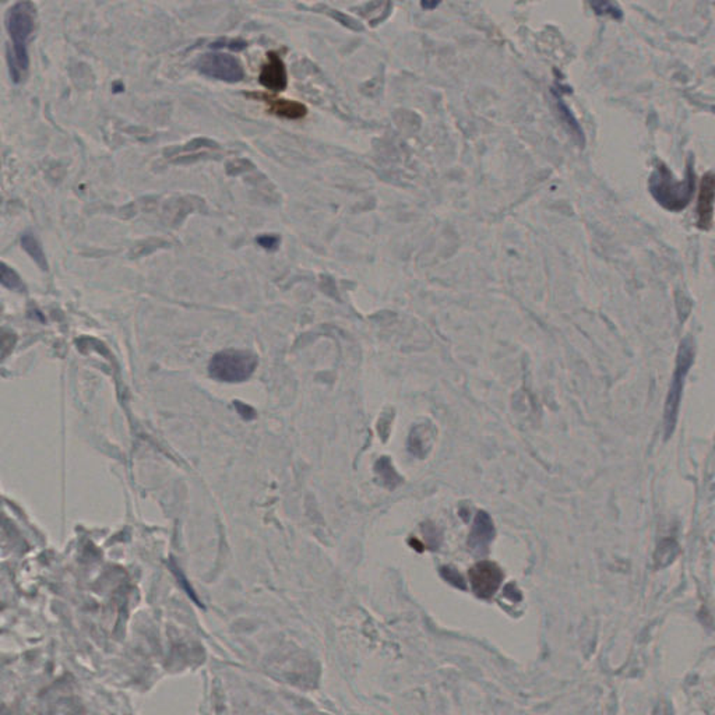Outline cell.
<instances>
[{
	"instance_id": "10",
	"label": "cell",
	"mask_w": 715,
	"mask_h": 715,
	"mask_svg": "<svg viewBox=\"0 0 715 715\" xmlns=\"http://www.w3.org/2000/svg\"><path fill=\"white\" fill-rule=\"evenodd\" d=\"M21 246L23 249L31 256V259L43 268V270H46L48 268V265H46V257H45L44 250H43V246L38 243V240L31 235V233H24L23 238H21Z\"/></svg>"
},
{
	"instance_id": "6",
	"label": "cell",
	"mask_w": 715,
	"mask_h": 715,
	"mask_svg": "<svg viewBox=\"0 0 715 715\" xmlns=\"http://www.w3.org/2000/svg\"><path fill=\"white\" fill-rule=\"evenodd\" d=\"M248 96L265 102L270 113L279 116V118H284V119L296 121V119L305 118L308 113L306 106L301 102H296V101L277 98V96L267 95L263 92H250V94H248Z\"/></svg>"
},
{
	"instance_id": "3",
	"label": "cell",
	"mask_w": 715,
	"mask_h": 715,
	"mask_svg": "<svg viewBox=\"0 0 715 715\" xmlns=\"http://www.w3.org/2000/svg\"><path fill=\"white\" fill-rule=\"evenodd\" d=\"M693 347L689 343H683L679 348V354L676 359V369L673 373V379L670 383V393L668 399L665 402V431L667 436L672 435L673 428L676 425L677 414H679V405H680V397H682V390H683V383L686 379V375L689 369L692 367L693 363Z\"/></svg>"
},
{
	"instance_id": "8",
	"label": "cell",
	"mask_w": 715,
	"mask_h": 715,
	"mask_svg": "<svg viewBox=\"0 0 715 715\" xmlns=\"http://www.w3.org/2000/svg\"><path fill=\"white\" fill-rule=\"evenodd\" d=\"M715 201V178L713 175H706L702 182L700 197H699V225L707 229L713 223Z\"/></svg>"
},
{
	"instance_id": "1",
	"label": "cell",
	"mask_w": 715,
	"mask_h": 715,
	"mask_svg": "<svg viewBox=\"0 0 715 715\" xmlns=\"http://www.w3.org/2000/svg\"><path fill=\"white\" fill-rule=\"evenodd\" d=\"M35 6L30 1L14 4L6 18L9 35L13 41V55L9 53L10 74L16 83L21 82L28 69V43L35 27Z\"/></svg>"
},
{
	"instance_id": "11",
	"label": "cell",
	"mask_w": 715,
	"mask_h": 715,
	"mask_svg": "<svg viewBox=\"0 0 715 715\" xmlns=\"http://www.w3.org/2000/svg\"><path fill=\"white\" fill-rule=\"evenodd\" d=\"M677 555V543L670 539V538H667L664 539L660 545H658V549L655 552V565L657 567H665L668 566L670 563L673 562V559L676 558Z\"/></svg>"
},
{
	"instance_id": "9",
	"label": "cell",
	"mask_w": 715,
	"mask_h": 715,
	"mask_svg": "<svg viewBox=\"0 0 715 715\" xmlns=\"http://www.w3.org/2000/svg\"><path fill=\"white\" fill-rule=\"evenodd\" d=\"M493 536V526H492L491 519L485 513H480L475 524H474V533L471 536V543L475 546L488 543Z\"/></svg>"
},
{
	"instance_id": "4",
	"label": "cell",
	"mask_w": 715,
	"mask_h": 715,
	"mask_svg": "<svg viewBox=\"0 0 715 715\" xmlns=\"http://www.w3.org/2000/svg\"><path fill=\"white\" fill-rule=\"evenodd\" d=\"M196 67L201 74L226 83H238L245 77L242 63L229 53H206L197 60Z\"/></svg>"
},
{
	"instance_id": "7",
	"label": "cell",
	"mask_w": 715,
	"mask_h": 715,
	"mask_svg": "<svg viewBox=\"0 0 715 715\" xmlns=\"http://www.w3.org/2000/svg\"><path fill=\"white\" fill-rule=\"evenodd\" d=\"M259 82L263 87L270 91H282L287 89L288 84V74H287V67L282 59L278 56L275 52L267 53V62L262 66L260 74H259Z\"/></svg>"
},
{
	"instance_id": "14",
	"label": "cell",
	"mask_w": 715,
	"mask_h": 715,
	"mask_svg": "<svg viewBox=\"0 0 715 715\" xmlns=\"http://www.w3.org/2000/svg\"><path fill=\"white\" fill-rule=\"evenodd\" d=\"M423 7H429V9H433L438 6V3H422Z\"/></svg>"
},
{
	"instance_id": "13",
	"label": "cell",
	"mask_w": 715,
	"mask_h": 715,
	"mask_svg": "<svg viewBox=\"0 0 715 715\" xmlns=\"http://www.w3.org/2000/svg\"><path fill=\"white\" fill-rule=\"evenodd\" d=\"M257 243L263 248V249H267V250H272L278 246L279 243V239L274 235H263L257 239Z\"/></svg>"
},
{
	"instance_id": "5",
	"label": "cell",
	"mask_w": 715,
	"mask_h": 715,
	"mask_svg": "<svg viewBox=\"0 0 715 715\" xmlns=\"http://www.w3.org/2000/svg\"><path fill=\"white\" fill-rule=\"evenodd\" d=\"M470 579L478 597L491 598L503 580V575L494 563L481 562L470 570Z\"/></svg>"
},
{
	"instance_id": "2",
	"label": "cell",
	"mask_w": 715,
	"mask_h": 715,
	"mask_svg": "<svg viewBox=\"0 0 715 715\" xmlns=\"http://www.w3.org/2000/svg\"><path fill=\"white\" fill-rule=\"evenodd\" d=\"M259 365V359L248 351H223L211 359L210 375L221 382L239 383L249 379Z\"/></svg>"
},
{
	"instance_id": "12",
	"label": "cell",
	"mask_w": 715,
	"mask_h": 715,
	"mask_svg": "<svg viewBox=\"0 0 715 715\" xmlns=\"http://www.w3.org/2000/svg\"><path fill=\"white\" fill-rule=\"evenodd\" d=\"M1 282L4 287L10 288V289H17V291H21L24 288L18 274L13 270V268L6 266L4 263L1 265Z\"/></svg>"
}]
</instances>
